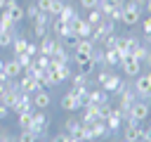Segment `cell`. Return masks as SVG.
I'll return each mask as SVG.
<instances>
[{
  "mask_svg": "<svg viewBox=\"0 0 151 142\" xmlns=\"http://www.w3.org/2000/svg\"><path fill=\"white\" fill-rule=\"evenodd\" d=\"M142 9L144 5L134 2V0H123L120 2V24L123 26H134L142 21Z\"/></svg>",
  "mask_w": 151,
  "mask_h": 142,
  "instance_id": "6da1fadb",
  "label": "cell"
},
{
  "mask_svg": "<svg viewBox=\"0 0 151 142\" xmlns=\"http://www.w3.org/2000/svg\"><path fill=\"white\" fill-rule=\"evenodd\" d=\"M132 90H134L137 99L151 102V71H142L139 76H134L132 78Z\"/></svg>",
  "mask_w": 151,
  "mask_h": 142,
  "instance_id": "7a4b0ae2",
  "label": "cell"
},
{
  "mask_svg": "<svg viewBox=\"0 0 151 142\" xmlns=\"http://www.w3.org/2000/svg\"><path fill=\"white\" fill-rule=\"evenodd\" d=\"M50 123H52V118L45 114V109H35V111H33V116H31V130H33L38 137L47 135Z\"/></svg>",
  "mask_w": 151,
  "mask_h": 142,
  "instance_id": "3957f363",
  "label": "cell"
},
{
  "mask_svg": "<svg viewBox=\"0 0 151 142\" xmlns=\"http://www.w3.org/2000/svg\"><path fill=\"white\" fill-rule=\"evenodd\" d=\"M111 33H116V21H109V19H104V21H99V24H94L92 26V40H94V45H99L106 36H111Z\"/></svg>",
  "mask_w": 151,
  "mask_h": 142,
  "instance_id": "277c9868",
  "label": "cell"
},
{
  "mask_svg": "<svg viewBox=\"0 0 151 142\" xmlns=\"http://www.w3.org/2000/svg\"><path fill=\"white\" fill-rule=\"evenodd\" d=\"M139 43H142V38H137V36H118L116 50L120 52V57H127L139 47Z\"/></svg>",
  "mask_w": 151,
  "mask_h": 142,
  "instance_id": "5b68a950",
  "label": "cell"
},
{
  "mask_svg": "<svg viewBox=\"0 0 151 142\" xmlns=\"http://www.w3.org/2000/svg\"><path fill=\"white\" fill-rule=\"evenodd\" d=\"M17 83H19V90H21V92H28V95H33V92L42 90V83H40V78H35V76H28V73H21V76L17 78Z\"/></svg>",
  "mask_w": 151,
  "mask_h": 142,
  "instance_id": "8992f818",
  "label": "cell"
},
{
  "mask_svg": "<svg viewBox=\"0 0 151 142\" xmlns=\"http://www.w3.org/2000/svg\"><path fill=\"white\" fill-rule=\"evenodd\" d=\"M142 62H137L132 54H127V57H123V64H120V71H123V76L125 78H134V76H139L142 73Z\"/></svg>",
  "mask_w": 151,
  "mask_h": 142,
  "instance_id": "52a82bcc",
  "label": "cell"
},
{
  "mask_svg": "<svg viewBox=\"0 0 151 142\" xmlns=\"http://www.w3.org/2000/svg\"><path fill=\"white\" fill-rule=\"evenodd\" d=\"M73 62H76L78 71H80V73H85V76H92V73H94V69H97V64L92 62V57H90V54L73 52Z\"/></svg>",
  "mask_w": 151,
  "mask_h": 142,
  "instance_id": "ba28073f",
  "label": "cell"
},
{
  "mask_svg": "<svg viewBox=\"0 0 151 142\" xmlns=\"http://www.w3.org/2000/svg\"><path fill=\"white\" fill-rule=\"evenodd\" d=\"M123 137L130 142H144V125L142 123H123Z\"/></svg>",
  "mask_w": 151,
  "mask_h": 142,
  "instance_id": "9c48e42d",
  "label": "cell"
},
{
  "mask_svg": "<svg viewBox=\"0 0 151 142\" xmlns=\"http://www.w3.org/2000/svg\"><path fill=\"white\" fill-rule=\"evenodd\" d=\"M61 109L64 111H68V114H76L78 109H83V104H80V97H78V92L76 90H68L64 97H61Z\"/></svg>",
  "mask_w": 151,
  "mask_h": 142,
  "instance_id": "30bf717a",
  "label": "cell"
},
{
  "mask_svg": "<svg viewBox=\"0 0 151 142\" xmlns=\"http://www.w3.org/2000/svg\"><path fill=\"white\" fill-rule=\"evenodd\" d=\"M59 45H61V38H57V36H52V33L38 40V50H40V54H47V57H52V52H54Z\"/></svg>",
  "mask_w": 151,
  "mask_h": 142,
  "instance_id": "8fae6325",
  "label": "cell"
},
{
  "mask_svg": "<svg viewBox=\"0 0 151 142\" xmlns=\"http://www.w3.org/2000/svg\"><path fill=\"white\" fill-rule=\"evenodd\" d=\"M149 114H151V102H146V99H137V102L132 104V109H130V116H132V118H137L139 123H142V121H146V118H149Z\"/></svg>",
  "mask_w": 151,
  "mask_h": 142,
  "instance_id": "7c38bea8",
  "label": "cell"
},
{
  "mask_svg": "<svg viewBox=\"0 0 151 142\" xmlns=\"http://www.w3.org/2000/svg\"><path fill=\"white\" fill-rule=\"evenodd\" d=\"M2 9L9 14V19H12L14 24H21V21H24V17H26V9H24V7H21L17 0H7Z\"/></svg>",
  "mask_w": 151,
  "mask_h": 142,
  "instance_id": "4fadbf2b",
  "label": "cell"
},
{
  "mask_svg": "<svg viewBox=\"0 0 151 142\" xmlns=\"http://www.w3.org/2000/svg\"><path fill=\"white\" fill-rule=\"evenodd\" d=\"M104 14V19L109 21H120V2H99L97 5Z\"/></svg>",
  "mask_w": 151,
  "mask_h": 142,
  "instance_id": "5bb4252c",
  "label": "cell"
},
{
  "mask_svg": "<svg viewBox=\"0 0 151 142\" xmlns=\"http://www.w3.org/2000/svg\"><path fill=\"white\" fill-rule=\"evenodd\" d=\"M40 83H42V88H59L64 80H61L59 71L50 66V69H45V71H42V76H40Z\"/></svg>",
  "mask_w": 151,
  "mask_h": 142,
  "instance_id": "9a60e30c",
  "label": "cell"
},
{
  "mask_svg": "<svg viewBox=\"0 0 151 142\" xmlns=\"http://www.w3.org/2000/svg\"><path fill=\"white\" fill-rule=\"evenodd\" d=\"M12 111H14V114H33V111H35L33 95H28V92H21V97H19V102H17V106H14Z\"/></svg>",
  "mask_w": 151,
  "mask_h": 142,
  "instance_id": "2e32d148",
  "label": "cell"
},
{
  "mask_svg": "<svg viewBox=\"0 0 151 142\" xmlns=\"http://www.w3.org/2000/svg\"><path fill=\"white\" fill-rule=\"evenodd\" d=\"M80 14H78V9L73 7V5H68V2H64V7H61V12L57 14V19L61 21V24H68V21H76Z\"/></svg>",
  "mask_w": 151,
  "mask_h": 142,
  "instance_id": "e0dca14e",
  "label": "cell"
},
{
  "mask_svg": "<svg viewBox=\"0 0 151 142\" xmlns=\"http://www.w3.org/2000/svg\"><path fill=\"white\" fill-rule=\"evenodd\" d=\"M33 104H35V109H47V106L52 104V95L47 92V88L33 92Z\"/></svg>",
  "mask_w": 151,
  "mask_h": 142,
  "instance_id": "ac0fdd59",
  "label": "cell"
},
{
  "mask_svg": "<svg viewBox=\"0 0 151 142\" xmlns=\"http://www.w3.org/2000/svg\"><path fill=\"white\" fill-rule=\"evenodd\" d=\"M5 73H7V78H19V76L24 73V69H21V64H19L17 57L5 59Z\"/></svg>",
  "mask_w": 151,
  "mask_h": 142,
  "instance_id": "d6986e66",
  "label": "cell"
},
{
  "mask_svg": "<svg viewBox=\"0 0 151 142\" xmlns=\"http://www.w3.org/2000/svg\"><path fill=\"white\" fill-rule=\"evenodd\" d=\"M80 121H83L85 125H92V123L101 121V118H99V109H97V104H90V106H85V109H83V116H80Z\"/></svg>",
  "mask_w": 151,
  "mask_h": 142,
  "instance_id": "ffe728a7",
  "label": "cell"
},
{
  "mask_svg": "<svg viewBox=\"0 0 151 142\" xmlns=\"http://www.w3.org/2000/svg\"><path fill=\"white\" fill-rule=\"evenodd\" d=\"M76 36H78V38H90V36H92V24H90L85 17H78V19H76Z\"/></svg>",
  "mask_w": 151,
  "mask_h": 142,
  "instance_id": "44dd1931",
  "label": "cell"
},
{
  "mask_svg": "<svg viewBox=\"0 0 151 142\" xmlns=\"http://www.w3.org/2000/svg\"><path fill=\"white\" fill-rule=\"evenodd\" d=\"M104 64H106L109 69H120V64H123L120 52H118V50H106V54H104Z\"/></svg>",
  "mask_w": 151,
  "mask_h": 142,
  "instance_id": "7402d4cb",
  "label": "cell"
},
{
  "mask_svg": "<svg viewBox=\"0 0 151 142\" xmlns=\"http://www.w3.org/2000/svg\"><path fill=\"white\" fill-rule=\"evenodd\" d=\"M104 121H106L109 130H111V133H116V130L120 128V123H123V118H120V109H118V106H113V109H111V114H109Z\"/></svg>",
  "mask_w": 151,
  "mask_h": 142,
  "instance_id": "603a6c76",
  "label": "cell"
},
{
  "mask_svg": "<svg viewBox=\"0 0 151 142\" xmlns=\"http://www.w3.org/2000/svg\"><path fill=\"white\" fill-rule=\"evenodd\" d=\"M80 128H83V121H80V116H76V114L64 121V133H68V135H78Z\"/></svg>",
  "mask_w": 151,
  "mask_h": 142,
  "instance_id": "cb8c5ba5",
  "label": "cell"
},
{
  "mask_svg": "<svg viewBox=\"0 0 151 142\" xmlns=\"http://www.w3.org/2000/svg\"><path fill=\"white\" fill-rule=\"evenodd\" d=\"M87 78H90V76H85V73H80V71H78V73H73V76H71V90L80 92V90L90 88V85H87V83H90Z\"/></svg>",
  "mask_w": 151,
  "mask_h": 142,
  "instance_id": "d4e9b609",
  "label": "cell"
},
{
  "mask_svg": "<svg viewBox=\"0 0 151 142\" xmlns=\"http://www.w3.org/2000/svg\"><path fill=\"white\" fill-rule=\"evenodd\" d=\"M120 80H123V76H118L116 71H111V76H109V78H106V80H104V83H101L99 88H104V90H106V92L111 95V92H116V90H118Z\"/></svg>",
  "mask_w": 151,
  "mask_h": 142,
  "instance_id": "484cf974",
  "label": "cell"
},
{
  "mask_svg": "<svg viewBox=\"0 0 151 142\" xmlns=\"http://www.w3.org/2000/svg\"><path fill=\"white\" fill-rule=\"evenodd\" d=\"M92 133H94V137L97 140H109L113 133L109 130V125H106V121H97V123H92Z\"/></svg>",
  "mask_w": 151,
  "mask_h": 142,
  "instance_id": "4316f807",
  "label": "cell"
},
{
  "mask_svg": "<svg viewBox=\"0 0 151 142\" xmlns=\"http://www.w3.org/2000/svg\"><path fill=\"white\" fill-rule=\"evenodd\" d=\"M104 102H111V95H109L104 88L90 90V104H104Z\"/></svg>",
  "mask_w": 151,
  "mask_h": 142,
  "instance_id": "83f0119b",
  "label": "cell"
},
{
  "mask_svg": "<svg viewBox=\"0 0 151 142\" xmlns=\"http://www.w3.org/2000/svg\"><path fill=\"white\" fill-rule=\"evenodd\" d=\"M92 50H94V40H92V38H78L76 52H80V54H92Z\"/></svg>",
  "mask_w": 151,
  "mask_h": 142,
  "instance_id": "f1b7e54d",
  "label": "cell"
},
{
  "mask_svg": "<svg viewBox=\"0 0 151 142\" xmlns=\"http://www.w3.org/2000/svg\"><path fill=\"white\" fill-rule=\"evenodd\" d=\"M26 47H28V38H26V36H19V38L12 43V52H14V57L21 54V52H26Z\"/></svg>",
  "mask_w": 151,
  "mask_h": 142,
  "instance_id": "f546056e",
  "label": "cell"
},
{
  "mask_svg": "<svg viewBox=\"0 0 151 142\" xmlns=\"http://www.w3.org/2000/svg\"><path fill=\"white\" fill-rule=\"evenodd\" d=\"M104 54H106V50H104L101 45H94V50H92L90 57H92V62H94L97 66H106V64H104Z\"/></svg>",
  "mask_w": 151,
  "mask_h": 142,
  "instance_id": "4dcf8cb0",
  "label": "cell"
},
{
  "mask_svg": "<svg viewBox=\"0 0 151 142\" xmlns=\"http://www.w3.org/2000/svg\"><path fill=\"white\" fill-rule=\"evenodd\" d=\"M85 19H87V21L94 26V24L104 21V14H101V9H99V7H92V9H87V17H85Z\"/></svg>",
  "mask_w": 151,
  "mask_h": 142,
  "instance_id": "1f68e13d",
  "label": "cell"
},
{
  "mask_svg": "<svg viewBox=\"0 0 151 142\" xmlns=\"http://www.w3.org/2000/svg\"><path fill=\"white\" fill-rule=\"evenodd\" d=\"M149 54H151V52H149V45H144V43H139V47L132 52V57H134L137 62H142V64L146 62V57H149Z\"/></svg>",
  "mask_w": 151,
  "mask_h": 142,
  "instance_id": "d6a6232c",
  "label": "cell"
},
{
  "mask_svg": "<svg viewBox=\"0 0 151 142\" xmlns=\"http://www.w3.org/2000/svg\"><path fill=\"white\" fill-rule=\"evenodd\" d=\"M17 142H38V135L28 128V130H19V135H17Z\"/></svg>",
  "mask_w": 151,
  "mask_h": 142,
  "instance_id": "836d02e7",
  "label": "cell"
},
{
  "mask_svg": "<svg viewBox=\"0 0 151 142\" xmlns=\"http://www.w3.org/2000/svg\"><path fill=\"white\" fill-rule=\"evenodd\" d=\"M33 36L40 40V38H45V36H50V26H45V24H38V21H33Z\"/></svg>",
  "mask_w": 151,
  "mask_h": 142,
  "instance_id": "e575fe53",
  "label": "cell"
},
{
  "mask_svg": "<svg viewBox=\"0 0 151 142\" xmlns=\"http://www.w3.org/2000/svg\"><path fill=\"white\" fill-rule=\"evenodd\" d=\"M52 69H57V71H59L61 80H71V76H73V69H71V64H59V66H52Z\"/></svg>",
  "mask_w": 151,
  "mask_h": 142,
  "instance_id": "d590c367",
  "label": "cell"
},
{
  "mask_svg": "<svg viewBox=\"0 0 151 142\" xmlns=\"http://www.w3.org/2000/svg\"><path fill=\"white\" fill-rule=\"evenodd\" d=\"M116 43H118V33H111V36H106L99 45H101L104 50H116Z\"/></svg>",
  "mask_w": 151,
  "mask_h": 142,
  "instance_id": "8d00e7d4",
  "label": "cell"
},
{
  "mask_svg": "<svg viewBox=\"0 0 151 142\" xmlns=\"http://www.w3.org/2000/svg\"><path fill=\"white\" fill-rule=\"evenodd\" d=\"M31 116H33V114H17L19 130H28V128H31Z\"/></svg>",
  "mask_w": 151,
  "mask_h": 142,
  "instance_id": "74e56055",
  "label": "cell"
},
{
  "mask_svg": "<svg viewBox=\"0 0 151 142\" xmlns=\"http://www.w3.org/2000/svg\"><path fill=\"white\" fill-rule=\"evenodd\" d=\"M33 64H35L40 71H45V69H50V57H47V54H38V57L33 59Z\"/></svg>",
  "mask_w": 151,
  "mask_h": 142,
  "instance_id": "f35d334b",
  "label": "cell"
},
{
  "mask_svg": "<svg viewBox=\"0 0 151 142\" xmlns=\"http://www.w3.org/2000/svg\"><path fill=\"white\" fill-rule=\"evenodd\" d=\"M24 9H26V17H28L31 21H33V19L38 17V12H40V9H38V5H35V0H31V2H28Z\"/></svg>",
  "mask_w": 151,
  "mask_h": 142,
  "instance_id": "ab89813d",
  "label": "cell"
},
{
  "mask_svg": "<svg viewBox=\"0 0 151 142\" xmlns=\"http://www.w3.org/2000/svg\"><path fill=\"white\" fill-rule=\"evenodd\" d=\"M17 59H19V64H21V69H28V66L33 64V57H31L28 52H21V54H17Z\"/></svg>",
  "mask_w": 151,
  "mask_h": 142,
  "instance_id": "60d3db41",
  "label": "cell"
},
{
  "mask_svg": "<svg viewBox=\"0 0 151 142\" xmlns=\"http://www.w3.org/2000/svg\"><path fill=\"white\" fill-rule=\"evenodd\" d=\"M26 52H28V54L35 59V57L40 54V50H38V43H35V40H28V47H26Z\"/></svg>",
  "mask_w": 151,
  "mask_h": 142,
  "instance_id": "b9f144b4",
  "label": "cell"
},
{
  "mask_svg": "<svg viewBox=\"0 0 151 142\" xmlns=\"http://www.w3.org/2000/svg\"><path fill=\"white\" fill-rule=\"evenodd\" d=\"M61 7H64V0H54V2H52V7H50V14H52V17H57V14L61 12Z\"/></svg>",
  "mask_w": 151,
  "mask_h": 142,
  "instance_id": "7bdbcfd3",
  "label": "cell"
},
{
  "mask_svg": "<svg viewBox=\"0 0 151 142\" xmlns=\"http://www.w3.org/2000/svg\"><path fill=\"white\" fill-rule=\"evenodd\" d=\"M78 5H80L83 9H92V7L99 5V0H78Z\"/></svg>",
  "mask_w": 151,
  "mask_h": 142,
  "instance_id": "ee69618b",
  "label": "cell"
},
{
  "mask_svg": "<svg viewBox=\"0 0 151 142\" xmlns=\"http://www.w3.org/2000/svg\"><path fill=\"white\" fill-rule=\"evenodd\" d=\"M139 24H142V31H144V33H151V14H149L146 19H142Z\"/></svg>",
  "mask_w": 151,
  "mask_h": 142,
  "instance_id": "f6af8a7d",
  "label": "cell"
},
{
  "mask_svg": "<svg viewBox=\"0 0 151 142\" xmlns=\"http://www.w3.org/2000/svg\"><path fill=\"white\" fill-rule=\"evenodd\" d=\"M7 114H9V109H7V106L0 102V121H2V118H7Z\"/></svg>",
  "mask_w": 151,
  "mask_h": 142,
  "instance_id": "bcb514c9",
  "label": "cell"
},
{
  "mask_svg": "<svg viewBox=\"0 0 151 142\" xmlns=\"http://www.w3.org/2000/svg\"><path fill=\"white\" fill-rule=\"evenodd\" d=\"M9 140H12V135L7 130H0V142H9Z\"/></svg>",
  "mask_w": 151,
  "mask_h": 142,
  "instance_id": "7dc6e473",
  "label": "cell"
},
{
  "mask_svg": "<svg viewBox=\"0 0 151 142\" xmlns=\"http://www.w3.org/2000/svg\"><path fill=\"white\" fill-rule=\"evenodd\" d=\"M144 142H151V125L144 128Z\"/></svg>",
  "mask_w": 151,
  "mask_h": 142,
  "instance_id": "c3c4849f",
  "label": "cell"
},
{
  "mask_svg": "<svg viewBox=\"0 0 151 142\" xmlns=\"http://www.w3.org/2000/svg\"><path fill=\"white\" fill-rule=\"evenodd\" d=\"M142 43H144V45H151V33H144V38H142Z\"/></svg>",
  "mask_w": 151,
  "mask_h": 142,
  "instance_id": "681fc988",
  "label": "cell"
},
{
  "mask_svg": "<svg viewBox=\"0 0 151 142\" xmlns=\"http://www.w3.org/2000/svg\"><path fill=\"white\" fill-rule=\"evenodd\" d=\"M38 142H57V137L52 135V137H38Z\"/></svg>",
  "mask_w": 151,
  "mask_h": 142,
  "instance_id": "f907efd6",
  "label": "cell"
},
{
  "mask_svg": "<svg viewBox=\"0 0 151 142\" xmlns=\"http://www.w3.org/2000/svg\"><path fill=\"white\" fill-rule=\"evenodd\" d=\"M142 66H146V71H151V54H149V57H146V62H144V64H142Z\"/></svg>",
  "mask_w": 151,
  "mask_h": 142,
  "instance_id": "816d5d0a",
  "label": "cell"
},
{
  "mask_svg": "<svg viewBox=\"0 0 151 142\" xmlns=\"http://www.w3.org/2000/svg\"><path fill=\"white\" fill-rule=\"evenodd\" d=\"M144 9H146V12L151 14V0H146V2H144Z\"/></svg>",
  "mask_w": 151,
  "mask_h": 142,
  "instance_id": "f5cc1de1",
  "label": "cell"
},
{
  "mask_svg": "<svg viewBox=\"0 0 151 142\" xmlns=\"http://www.w3.org/2000/svg\"><path fill=\"white\" fill-rule=\"evenodd\" d=\"M116 142H130V140H125V137L120 135V137H116Z\"/></svg>",
  "mask_w": 151,
  "mask_h": 142,
  "instance_id": "db71d44e",
  "label": "cell"
},
{
  "mask_svg": "<svg viewBox=\"0 0 151 142\" xmlns=\"http://www.w3.org/2000/svg\"><path fill=\"white\" fill-rule=\"evenodd\" d=\"M5 2H7V0H0V9H2V7H5Z\"/></svg>",
  "mask_w": 151,
  "mask_h": 142,
  "instance_id": "11a10c76",
  "label": "cell"
},
{
  "mask_svg": "<svg viewBox=\"0 0 151 142\" xmlns=\"http://www.w3.org/2000/svg\"><path fill=\"white\" fill-rule=\"evenodd\" d=\"M134 2H139V5H144V2H146V0H134Z\"/></svg>",
  "mask_w": 151,
  "mask_h": 142,
  "instance_id": "9f6ffc18",
  "label": "cell"
},
{
  "mask_svg": "<svg viewBox=\"0 0 151 142\" xmlns=\"http://www.w3.org/2000/svg\"><path fill=\"white\" fill-rule=\"evenodd\" d=\"M149 123H151V114H149Z\"/></svg>",
  "mask_w": 151,
  "mask_h": 142,
  "instance_id": "6f0895ef",
  "label": "cell"
},
{
  "mask_svg": "<svg viewBox=\"0 0 151 142\" xmlns=\"http://www.w3.org/2000/svg\"><path fill=\"white\" fill-rule=\"evenodd\" d=\"M0 50H2V40H0Z\"/></svg>",
  "mask_w": 151,
  "mask_h": 142,
  "instance_id": "680465c9",
  "label": "cell"
},
{
  "mask_svg": "<svg viewBox=\"0 0 151 142\" xmlns=\"http://www.w3.org/2000/svg\"><path fill=\"white\" fill-rule=\"evenodd\" d=\"M149 52H151V45H149Z\"/></svg>",
  "mask_w": 151,
  "mask_h": 142,
  "instance_id": "91938a15",
  "label": "cell"
}]
</instances>
